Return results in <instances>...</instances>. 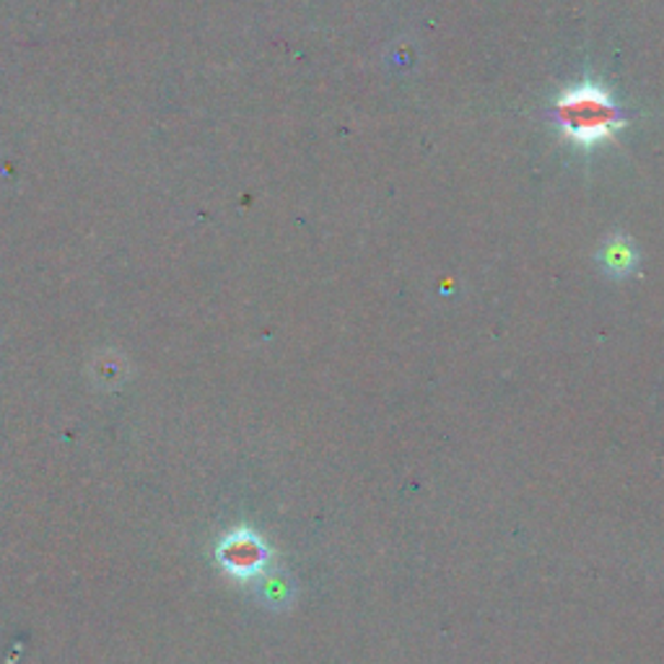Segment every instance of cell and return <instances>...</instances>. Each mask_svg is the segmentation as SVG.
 <instances>
[{"mask_svg": "<svg viewBox=\"0 0 664 664\" xmlns=\"http://www.w3.org/2000/svg\"><path fill=\"white\" fill-rule=\"evenodd\" d=\"M558 123L571 140L582 146L599 144L620 127V112L595 83H584L558 99Z\"/></svg>", "mask_w": 664, "mask_h": 664, "instance_id": "cell-1", "label": "cell"}, {"mask_svg": "<svg viewBox=\"0 0 664 664\" xmlns=\"http://www.w3.org/2000/svg\"><path fill=\"white\" fill-rule=\"evenodd\" d=\"M218 561L231 576L252 579L265 571L267 561H271V550H267L263 538H257L250 529H237V533L226 535L218 546Z\"/></svg>", "mask_w": 664, "mask_h": 664, "instance_id": "cell-2", "label": "cell"}, {"mask_svg": "<svg viewBox=\"0 0 664 664\" xmlns=\"http://www.w3.org/2000/svg\"><path fill=\"white\" fill-rule=\"evenodd\" d=\"M603 265L607 267V273L613 275L631 273L636 267L633 247L628 244L626 239H613V242L603 250Z\"/></svg>", "mask_w": 664, "mask_h": 664, "instance_id": "cell-3", "label": "cell"}]
</instances>
